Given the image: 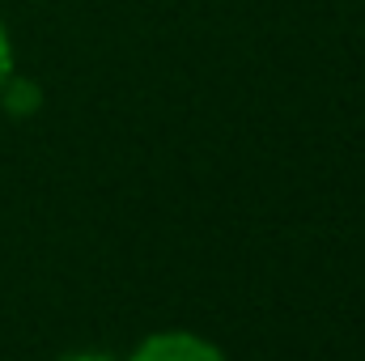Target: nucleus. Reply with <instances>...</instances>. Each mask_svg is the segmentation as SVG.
Returning a JSON list of instances; mask_svg holds the SVG:
<instances>
[{"mask_svg": "<svg viewBox=\"0 0 365 361\" xmlns=\"http://www.w3.org/2000/svg\"><path fill=\"white\" fill-rule=\"evenodd\" d=\"M0 106H4L13 119H30V115L43 106V90H38L30 77H17V73H9V81L0 86Z\"/></svg>", "mask_w": 365, "mask_h": 361, "instance_id": "nucleus-2", "label": "nucleus"}, {"mask_svg": "<svg viewBox=\"0 0 365 361\" xmlns=\"http://www.w3.org/2000/svg\"><path fill=\"white\" fill-rule=\"evenodd\" d=\"M60 361H119V357H110V353H68Z\"/></svg>", "mask_w": 365, "mask_h": 361, "instance_id": "nucleus-4", "label": "nucleus"}, {"mask_svg": "<svg viewBox=\"0 0 365 361\" xmlns=\"http://www.w3.org/2000/svg\"><path fill=\"white\" fill-rule=\"evenodd\" d=\"M128 361H225V353L195 332H153L132 349Z\"/></svg>", "mask_w": 365, "mask_h": 361, "instance_id": "nucleus-1", "label": "nucleus"}, {"mask_svg": "<svg viewBox=\"0 0 365 361\" xmlns=\"http://www.w3.org/2000/svg\"><path fill=\"white\" fill-rule=\"evenodd\" d=\"M9 73H13V39H9V30L0 21V86L9 81Z\"/></svg>", "mask_w": 365, "mask_h": 361, "instance_id": "nucleus-3", "label": "nucleus"}]
</instances>
